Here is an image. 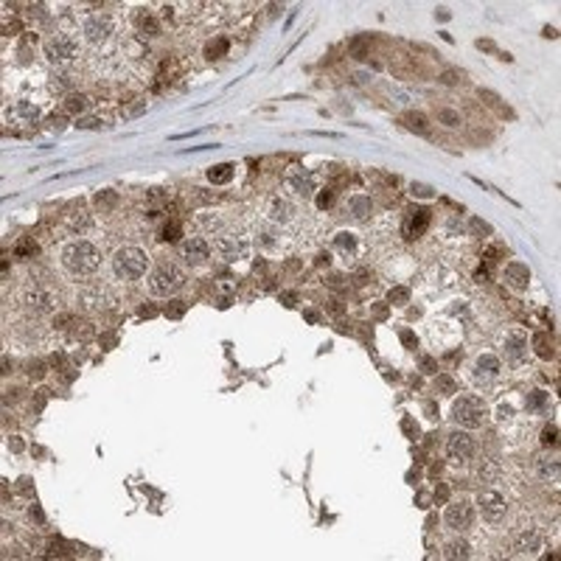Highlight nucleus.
<instances>
[{
	"instance_id": "51",
	"label": "nucleus",
	"mask_w": 561,
	"mask_h": 561,
	"mask_svg": "<svg viewBox=\"0 0 561 561\" xmlns=\"http://www.w3.org/2000/svg\"><path fill=\"white\" fill-rule=\"evenodd\" d=\"M511 413H513V410H511L508 404H500V410H497V418H502V421H505V418H511Z\"/></svg>"
},
{
	"instance_id": "14",
	"label": "nucleus",
	"mask_w": 561,
	"mask_h": 561,
	"mask_svg": "<svg viewBox=\"0 0 561 561\" xmlns=\"http://www.w3.org/2000/svg\"><path fill=\"white\" fill-rule=\"evenodd\" d=\"M23 303L31 309V312H48V309H54V303H56V297H54V292H48V289H40V286H34V289H28L23 295Z\"/></svg>"
},
{
	"instance_id": "1",
	"label": "nucleus",
	"mask_w": 561,
	"mask_h": 561,
	"mask_svg": "<svg viewBox=\"0 0 561 561\" xmlns=\"http://www.w3.org/2000/svg\"><path fill=\"white\" fill-rule=\"evenodd\" d=\"M62 261H65V267L70 272L87 275V272L98 270V264H101V253H98V247H96V244H90V242H73V244H67V247H65Z\"/></svg>"
},
{
	"instance_id": "59",
	"label": "nucleus",
	"mask_w": 561,
	"mask_h": 561,
	"mask_svg": "<svg viewBox=\"0 0 561 561\" xmlns=\"http://www.w3.org/2000/svg\"><path fill=\"white\" fill-rule=\"evenodd\" d=\"M544 36H550V40H555V36H558V34H555V28H550V25H547V28H544Z\"/></svg>"
},
{
	"instance_id": "54",
	"label": "nucleus",
	"mask_w": 561,
	"mask_h": 561,
	"mask_svg": "<svg viewBox=\"0 0 561 561\" xmlns=\"http://www.w3.org/2000/svg\"><path fill=\"white\" fill-rule=\"evenodd\" d=\"M9 446H12L14 452H23V440H20V438H12V440H9Z\"/></svg>"
},
{
	"instance_id": "39",
	"label": "nucleus",
	"mask_w": 561,
	"mask_h": 561,
	"mask_svg": "<svg viewBox=\"0 0 561 561\" xmlns=\"http://www.w3.org/2000/svg\"><path fill=\"white\" fill-rule=\"evenodd\" d=\"M115 199H118V197H115L113 191H98L96 194V205H101V208L104 205H115Z\"/></svg>"
},
{
	"instance_id": "12",
	"label": "nucleus",
	"mask_w": 561,
	"mask_h": 561,
	"mask_svg": "<svg viewBox=\"0 0 561 561\" xmlns=\"http://www.w3.org/2000/svg\"><path fill=\"white\" fill-rule=\"evenodd\" d=\"M286 182L292 185V191H297L301 197H309V194L314 191V174L306 169H301V166H292L289 171H286Z\"/></svg>"
},
{
	"instance_id": "56",
	"label": "nucleus",
	"mask_w": 561,
	"mask_h": 561,
	"mask_svg": "<svg viewBox=\"0 0 561 561\" xmlns=\"http://www.w3.org/2000/svg\"><path fill=\"white\" fill-rule=\"evenodd\" d=\"M435 14H438V17H440V20H449V9H443V6H440V9H438V12H435Z\"/></svg>"
},
{
	"instance_id": "53",
	"label": "nucleus",
	"mask_w": 561,
	"mask_h": 561,
	"mask_svg": "<svg viewBox=\"0 0 561 561\" xmlns=\"http://www.w3.org/2000/svg\"><path fill=\"white\" fill-rule=\"evenodd\" d=\"M143 28H149L152 34H157V23H155L152 17H143Z\"/></svg>"
},
{
	"instance_id": "24",
	"label": "nucleus",
	"mask_w": 561,
	"mask_h": 561,
	"mask_svg": "<svg viewBox=\"0 0 561 561\" xmlns=\"http://www.w3.org/2000/svg\"><path fill=\"white\" fill-rule=\"evenodd\" d=\"M533 348H536V354L542 356V359H553L555 356L553 340H550L547 334H533Z\"/></svg>"
},
{
	"instance_id": "41",
	"label": "nucleus",
	"mask_w": 561,
	"mask_h": 561,
	"mask_svg": "<svg viewBox=\"0 0 561 561\" xmlns=\"http://www.w3.org/2000/svg\"><path fill=\"white\" fill-rule=\"evenodd\" d=\"M76 127L79 129H98L101 121H98V118H76Z\"/></svg>"
},
{
	"instance_id": "26",
	"label": "nucleus",
	"mask_w": 561,
	"mask_h": 561,
	"mask_svg": "<svg viewBox=\"0 0 561 561\" xmlns=\"http://www.w3.org/2000/svg\"><path fill=\"white\" fill-rule=\"evenodd\" d=\"M443 555H446V558H469L471 550H469L466 542H449L446 550H443Z\"/></svg>"
},
{
	"instance_id": "10",
	"label": "nucleus",
	"mask_w": 561,
	"mask_h": 561,
	"mask_svg": "<svg viewBox=\"0 0 561 561\" xmlns=\"http://www.w3.org/2000/svg\"><path fill=\"white\" fill-rule=\"evenodd\" d=\"M6 118L12 124H20V127H34V124L40 121V109L28 101H17L14 107L6 109Z\"/></svg>"
},
{
	"instance_id": "22",
	"label": "nucleus",
	"mask_w": 561,
	"mask_h": 561,
	"mask_svg": "<svg viewBox=\"0 0 561 561\" xmlns=\"http://www.w3.org/2000/svg\"><path fill=\"white\" fill-rule=\"evenodd\" d=\"M348 208H351V216H354V219H368L370 211H373V205H370L368 197H351Z\"/></svg>"
},
{
	"instance_id": "35",
	"label": "nucleus",
	"mask_w": 561,
	"mask_h": 561,
	"mask_svg": "<svg viewBox=\"0 0 561 561\" xmlns=\"http://www.w3.org/2000/svg\"><path fill=\"white\" fill-rule=\"evenodd\" d=\"M85 107H87V98H85V96H70V98L65 101V109H67V113H82Z\"/></svg>"
},
{
	"instance_id": "23",
	"label": "nucleus",
	"mask_w": 561,
	"mask_h": 561,
	"mask_svg": "<svg viewBox=\"0 0 561 561\" xmlns=\"http://www.w3.org/2000/svg\"><path fill=\"white\" fill-rule=\"evenodd\" d=\"M536 474L542 477L544 483H555L558 480V460H539L536 463Z\"/></svg>"
},
{
	"instance_id": "29",
	"label": "nucleus",
	"mask_w": 561,
	"mask_h": 561,
	"mask_svg": "<svg viewBox=\"0 0 561 561\" xmlns=\"http://www.w3.org/2000/svg\"><path fill=\"white\" fill-rule=\"evenodd\" d=\"M404 124H407L410 129H416V132L427 135V118H424L421 113H407V115H404Z\"/></svg>"
},
{
	"instance_id": "37",
	"label": "nucleus",
	"mask_w": 561,
	"mask_h": 561,
	"mask_svg": "<svg viewBox=\"0 0 561 561\" xmlns=\"http://www.w3.org/2000/svg\"><path fill=\"white\" fill-rule=\"evenodd\" d=\"M160 239H163V242H177V239H180V225L177 222H169L163 228V233H160Z\"/></svg>"
},
{
	"instance_id": "33",
	"label": "nucleus",
	"mask_w": 561,
	"mask_h": 561,
	"mask_svg": "<svg viewBox=\"0 0 561 561\" xmlns=\"http://www.w3.org/2000/svg\"><path fill=\"white\" fill-rule=\"evenodd\" d=\"M410 194H413V197H421V199H429V197L435 194V188L427 185V182H413V185H410Z\"/></svg>"
},
{
	"instance_id": "55",
	"label": "nucleus",
	"mask_w": 561,
	"mask_h": 561,
	"mask_svg": "<svg viewBox=\"0 0 561 561\" xmlns=\"http://www.w3.org/2000/svg\"><path fill=\"white\" fill-rule=\"evenodd\" d=\"M477 48H483V51H494V43H489V40H480V43H477Z\"/></svg>"
},
{
	"instance_id": "11",
	"label": "nucleus",
	"mask_w": 561,
	"mask_h": 561,
	"mask_svg": "<svg viewBox=\"0 0 561 561\" xmlns=\"http://www.w3.org/2000/svg\"><path fill=\"white\" fill-rule=\"evenodd\" d=\"M180 253L188 264H202V261L211 255V244H208L205 239H185V242L180 244Z\"/></svg>"
},
{
	"instance_id": "8",
	"label": "nucleus",
	"mask_w": 561,
	"mask_h": 561,
	"mask_svg": "<svg viewBox=\"0 0 561 561\" xmlns=\"http://www.w3.org/2000/svg\"><path fill=\"white\" fill-rule=\"evenodd\" d=\"M446 455L458 463H466L474 455V438L469 432H452L446 440Z\"/></svg>"
},
{
	"instance_id": "52",
	"label": "nucleus",
	"mask_w": 561,
	"mask_h": 561,
	"mask_svg": "<svg viewBox=\"0 0 561 561\" xmlns=\"http://www.w3.org/2000/svg\"><path fill=\"white\" fill-rule=\"evenodd\" d=\"M281 301H284V306H295V292H284Z\"/></svg>"
},
{
	"instance_id": "38",
	"label": "nucleus",
	"mask_w": 561,
	"mask_h": 561,
	"mask_svg": "<svg viewBox=\"0 0 561 561\" xmlns=\"http://www.w3.org/2000/svg\"><path fill=\"white\" fill-rule=\"evenodd\" d=\"M334 244H337V247L343 250V253H351L356 242H354V236H351V233H340L337 239H334Z\"/></svg>"
},
{
	"instance_id": "21",
	"label": "nucleus",
	"mask_w": 561,
	"mask_h": 561,
	"mask_svg": "<svg viewBox=\"0 0 561 561\" xmlns=\"http://www.w3.org/2000/svg\"><path fill=\"white\" fill-rule=\"evenodd\" d=\"M505 356H508V359H513V362H519V359L525 356V340L519 337V334L505 337Z\"/></svg>"
},
{
	"instance_id": "20",
	"label": "nucleus",
	"mask_w": 561,
	"mask_h": 561,
	"mask_svg": "<svg viewBox=\"0 0 561 561\" xmlns=\"http://www.w3.org/2000/svg\"><path fill=\"white\" fill-rule=\"evenodd\" d=\"M267 213H270L272 222H289L292 213H295V208H292L286 199H272V202H270V211H267Z\"/></svg>"
},
{
	"instance_id": "2",
	"label": "nucleus",
	"mask_w": 561,
	"mask_h": 561,
	"mask_svg": "<svg viewBox=\"0 0 561 561\" xmlns=\"http://www.w3.org/2000/svg\"><path fill=\"white\" fill-rule=\"evenodd\" d=\"M146 267H149V255H146L140 247H121L118 253H115V258H113L115 275L124 278V281H135V278H140L146 272Z\"/></svg>"
},
{
	"instance_id": "5",
	"label": "nucleus",
	"mask_w": 561,
	"mask_h": 561,
	"mask_svg": "<svg viewBox=\"0 0 561 561\" xmlns=\"http://www.w3.org/2000/svg\"><path fill=\"white\" fill-rule=\"evenodd\" d=\"M477 505H480L483 519H489V522H500V519L505 516V511H508V502H505V497H502L500 491H480Z\"/></svg>"
},
{
	"instance_id": "18",
	"label": "nucleus",
	"mask_w": 561,
	"mask_h": 561,
	"mask_svg": "<svg viewBox=\"0 0 561 561\" xmlns=\"http://www.w3.org/2000/svg\"><path fill=\"white\" fill-rule=\"evenodd\" d=\"M477 379L480 382H489V379H494L497 373H500V359H497L494 354H483V356H477Z\"/></svg>"
},
{
	"instance_id": "57",
	"label": "nucleus",
	"mask_w": 561,
	"mask_h": 561,
	"mask_svg": "<svg viewBox=\"0 0 561 561\" xmlns=\"http://www.w3.org/2000/svg\"><path fill=\"white\" fill-rule=\"evenodd\" d=\"M143 109H146V104H138V107L129 109V115H138V113H143Z\"/></svg>"
},
{
	"instance_id": "4",
	"label": "nucleus",
	"mask_w": 561,
	"mask_h": 561,
	"mask_svg": "<svg viewBox=\"0 0 561 561\" xmlns=\"http://www.w3.org/2000/svg\"><path fill=\"white\" fill-rule=\"evenodd\" d=\"M182 286H185V275H182V270L174 267V264H160L149 275V289L160 297L174 295V292H180Z\"/></svg>"
},
{
	"instance_id": "42",
	"label": "nucleus",
	"mask_w": 561,
	"mask_h": 561,
	"mask_svg": "<svg viewBox=\"0 0 561 561\" xmlns=\"http://www.w3.org/2000/svg\"><path fill=\"white\" fill-rule=\"evenodd\" d=\"M365 48H368V40H354V43H351V51H354L356 59H362V56H365Z\"/></svg>"
},
{
	"instance_id": "19",
	"label": "nucleus",
	"mask_w": 561,
	"mask_h": 561,
	"mask_svg": "<svg viewBox=\"0 0 561 561\" xmlns=\"http://www.w3.org/2000/svg\"><path fill=\"white\" fill-rule=\"evenodd\" d=\"M525 404H528V410H531V413L547 416V413H550V396L544 390H533V393H528Z\"/></svg>"
},
{
	"instance_id": "13",
	"label": "nucleus",
	"mask_w": 561,
	"mask_h": 561,
	"mask_svg": "<svg viewBox=\"0 0 561 561\" xmlns=\"http://www.w3.org/2000/svg\"><path fill=\"white\" fill-rule=\"evenodd\" d=\"M213 250H216L219 258H225V261H236V258H242V255H244L247 244L239 242L236 236H222V239H216V242H213Z\"/></svg>"
},
{
	"instance_id": "17",
	"label": "nucleus",
	"mask_w": 561,
	"mask_h": 561,
	"mask_svg": "<svg viewBox=\"0 0 561 561\" xmlns=\"http://www.w3.org/2000/svg\"><path fill=\"white\" fill-rule=\"evenodd\" d=\"M542 547V536H539V531H533V528H528V531L516 533V539H513V550L516 553H536V550Z\"/></svg>"
},
{
	"instance_id": "15",
	"label": "nucleus",
	"mask_w": 561,
	"mask_h": 561,
	"mask_svg": "<svg viewBox=\"0 0 561 561\" xmlns=\"http://www.w3.org/2000/svg\"><path fill=\"white\" fill-rule=\"evenodd\" d=\"M427 225H429V211H424V208H410V211H407V219H404L407 239H418V236L427 230Z\"/></svg>"
},
{
	"instance_id": "43",
	"label": "nucleus",
	"mask_w": 561,
	"mask_h": 561,
	"mask_svg": "<svg viewBox=\"0 0 561 561\" xmlns=\"http://www.w3.org/2000/svg\"><path fill=\"white\" fill-rule=\"evenodd\" d=\"M182 312H185V303H182V301H174L169 309H166V314H169V317H180Z\"/></svg>"
},
{
	"instance_id": "30",
	"label": "nucleus",
	"mask_w": 561,
	"mask_h": 561,
	"mask_svg": "<svg viewBox=\"0 0 561 561\" xmlns=\"http://www.w3.org/2000/svg\"><path fill=\"white\" fill-rule=\"evenodd\" d=\"M435 387H438V390L443 393V396H452V393L458 390V387H455V379H452V376H438V379H435Z\"/></svg>"
},
{
	"instance_id": "28",
	"label": "nucleus",
	"mask_w": 561,
	"mask_h": 561,
	"mask_svg": "<svg viewBox=\"0 0 561 561\" xmlns=\"http://www.w3.org/2000/svg\"><path fill=\"white\" fill-rule=\"evenodd\" d=\"M228 40H222V36H219V40H213V43H208V48H205V54H208V59H219V56H225L228 54Z\"/></svg>"
},
{
	"instance_id": "25",
	"label": "nucleus",
	"mask_w": 561,
	"mask_h": 561,
	"mask_svg": "<svg viewBox=\"0 0 561 561\" xmlns=\"http://www.w3.org/2000/svg\"><path fill=\"white\" fill-rule=\"evenodd\" d=\"M230 177H233V166L230 163H219V166H213V169H208V180L211 182H230Z\"/></svg>"
},
{
	"instance_id": "3",
	"label": "nucleus",
	"mask_w": 561,
	"mask_h": 561,
	"mask_svg": "<svg viewBox=\"0 0 561 561\" xmlns=\"http://www.w3.org/2000/svg\"><path fill=\"white\" fill-rule=\"evenodd\" d=\"M485 416H489V407H485L483 398H477V396H460L452 404V418L466 429L483 427Z\"/></svg>"
},
{
	"instance_id": "36",
	"label": "nucleus",
	"mask_w": 561,
	"mask_h": 561,
	"mask_svg": "<svg viewBox=\"0 0 561 561\" xmlns=\"http://www.w3.org/2000/svg\"><path fill=\"white\" fill-rule=\"evenodd\" d=\"M469 230H471V233H474V236H489V233H491V225H489V222H483V219H477V216H474V219H471V222H469Z\"/></svg>"
},
{
	"instance_id": "40",
	"label": "nucleus",
	"mask_w": 561,
	"mask_h": 561,
	"mask_svg": "<svg viewBox=\"0 0 561 561\" xmlns=\"http://www.w3.org/2000/svg\"><path fill=\"white\" fill-rule=\"evenodd\" d=\"M28 376H31V379H43V376H45V365L40 362V359H36V362H31V365H28Z\"/></svg>"
},
{
	"instance_id": "6",
	"label": "nucleus",
	"mask_w": 561,
	"mask_h": 561,
	"mask_svg": "<svg viewBox=\"0 0 561 561\" xmlns=\"http://www.w3.org/2000/svg\"><path fill=\"white\" fill-rule=\"evenodd\" d=\"M45 56L51 62H70L76 56V40L65 34H56L45 43Z\"/></svg>"
},
{
	"instance_id": "9",
	"label": "nucleus",
	"mask_w": 561,
	"mask_h": 561,
	"mask_svg": "<svg viewBox=\"0 0 561 561\" xmlns=\"http://www.w3.org/2000/svg\"><path fill=\"white\" fill-rule=\"evenodd\" d=\"M85 34L90 43H104L109 34H113V17L109 14H93L85 23Z\"/></svg>"
},
{
	"instance_id": "45",
	"label": "nucleus",
	"mask_w": 561,
	"mask_h": 561,
	"mask_svg": "<svg viewBox=\"0 0 561 561\" xmlns=\"http://www.w3.org/2000/svg\"><path fill=\"white\" fill-rule=\"evenodd\" d=\"M458 79H460V73H458V70H443L440 82H443V85H458Z\"/></svg>"
},
{
	"instance_id": "27",
	"label": "nucleus",
	"mask_w": 561,
	"mask_h": 561,
	"mask_svg": "<svg viewBox=\"0 0 561 561\" xmlns=\"http://www.w3.org/2000/svg\"><path fill=\"white\" fill-rule=\"evenodd\" d=\"M407 301H410V289L407 286H393L387 292V303H393V306H404Z\"/></svg>"
},
{
	"instance_id": "16",
	"label": "nucleus",
	"mask_w": 561,
	"mask_h": 561,
	"mask_svg": "<svg viewBox=\"0 0 561 561\" xmlns=\"http://www.w3.org/2000/svg\"><path fill=\"white\" fill-rule=\"evenodd\" d=\"M505 284L511 286V289H528V284H531V270H528L525 264H519V261H511V264L505 267Z\"/></svg>"
},
{
	"instance_id": "7",
	"label": "nucleus",
	"mask_w": 561,
	"mask_h": 561,
	"mask_svg": "<svg viewBox=\"0 0 561 561\" xmlns=\"http://www.w3.org/2000/svg\"><path fill=\"white\" fill-rule=\"evenodd\" d=\"M443 519H446V525L452 528V531L463 533L471 528V519H474V511H471V505L466 500L460 502H452V505L446 508V513H443Z\"/></svg>"
},
{
	"instance_id": "31",
	"label": "nucleus",
	"mask_w": 561,
	"mask_h": 561,
	"mask_svg": "<svg viewBox=\"0 0 561 561\" xmlns=\"http://www.w3.org/2000/svg\"><path fill=\"white\" fill-rule=\"evenodd\" d=\"M542 443L544 446H555V443H558V427H555V424H550V427L542 429Z\"/></svg>"
},
{
	"instance_id": "32",
	"label": "nucleus",
	"mask_w": 561,
	"mask_h": 561,
	"mask_svg": "<svg viewBox=\"0 0 561 561\" xmlns=\"http://www.w3.org/2000/svg\"><path fill=\"white\" fill-rule=\"evenodd\" d=\"M438 121L446 124V127H460V115L455 109H440L438 113Z\"/></svg>"
},
{
	"instance_id": "44",
	"label": "nucleus",
	"mask_w": 561,
	"mask_h": 561,
	"mask_svg": "<svg viewBox=\"0 0 561 561\" xmlns=\"http://www.w3.org/2000/svg\"><path fill=\"white\" fill-rule=\"evenodd\" d=\"M421 368H424V373H435V370H438V362H435L432 356H421Z\"/></svg>"
},
{
	"instance_id": "49",
	"label": "nucleus",
	"mask_w": 561,
	"mask_h": 561,
	"mask_svg": "<svg viewBox=\"0 0 561 561\" xmlns=\"http://www.w3.org/2000/svg\"><path fill=\"white\" fill-rule=\"evenodd\" d=\"M446 497H449V489H446V485H438V491H435V502H446Z\"/></svg>"
},
{
	"instance_id": "47",
	"label": "nucleus",
	"mask_w": 561,
	"mask_h": 561,
	"mask_svg": "<svg viewBox=\"0 0 561 561\" xmlns=\"http://www.w3.org/2000/svg\"><path fill=\"white\" fill-rule=\"evenodd\" d=\"M401 427H404V432H407V435H413V438L418 435V427L413 424V418H404V421H401Z\"/></svg>"
},
{
	"instance_id": "58",
	"label": "nucleus",
	"mask_w": 561,
	"mask_h": 561,
	"mask_svg": "<svg viewBox=\"0 0 561 561\" xmlns=\"http://www.w3.org/2000/svg\"><path fill=\"white\" fill-rule=\"evenodd\" d=\"M306 320H309V323H317L320 317H317V312H306Z\"/></svg>"
},
{
	"instance_id": "46",
	"label": "nucleus",
	"mask_w": 561,
	"mask_h": 561,
	"mask_svg": "<svg viewBox=\"0 0 561 561\" xmlns=\"http://www.w3.org/2000/svg\"><path fill=\"white\" fill-rule=\"evenodd\" d=\"M31 253H36V244H31V242H23L17 247V255H31Z\"/></svg>"
},
{
	"instance_id": "50",
	"label": "nucleus",
	"mask_w": 561,
	"mask_h": 561,
	"mask_svg": "<svg viewBox=\"0 0 561 561\" xmlns=\"http://www.w3.org/2000/svg\"><path fill=\"white\" fill-rule=\"evenodd\" d=\"M401 343L410 345V348H416V337H413V331H401Z\"/></svg>"
},
{
	"instance_id": "48",
	"label": "nucleus",
	"mask_w": 561,
	"mask_h": 561,
	"mask_svg": "<svg viewBox=\"0 0 561 561\" xmlns=\"http://www.w3.org/2000/svg\"><path fill=\"white\" fill-rule=\"evenodd\" d=\"M317 205H320V208H328V205H331V191H323V194H320V197H317Z\"/></svg>"
},
{
	"instance_id": "34",
	"label": "nucleus",
	"mask_w": 561,
	"mask_h": 561,
	"mask_svg": "<svg viewBox=\"0 0 561 561\" xmlns=\"http://www.w3.org/2000/svg\"><path fill=\"white\" fill-rule=\"evenodd\" d=\"M497 474H500V466H497L494 460H489L485 466H480V477H483V483H491Z\"/></svg>"
}]
</instances>
